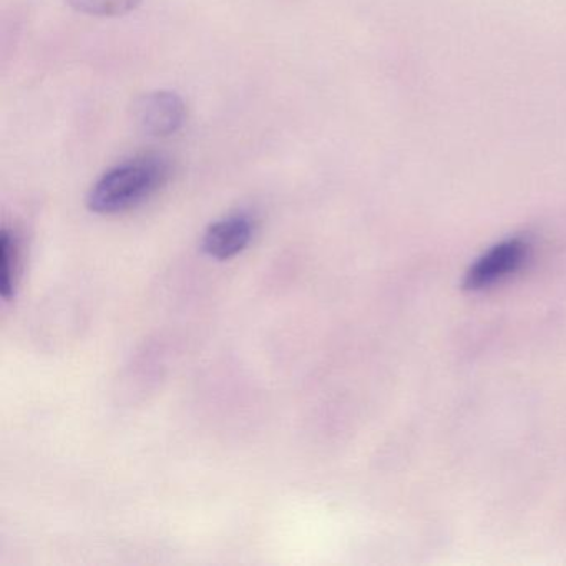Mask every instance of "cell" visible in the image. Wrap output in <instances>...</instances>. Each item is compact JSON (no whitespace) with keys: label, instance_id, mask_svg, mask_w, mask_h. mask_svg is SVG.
Returning a JSON list of instances; mask_svg holds the SVG:
<instances>
[{"label":"cell","instance_id":"6da1fadb","mask_svg":"<svg viewBox=\"0 0 566 566\" xmlns=\"http://www.w3.org/2000/svg\"><path fill=\"white\" fill-rule=\"evenodd\" d=\"M171 177V165L161 155H142L105 171L87 195L88 210L120 214L144 205Z\"/></svg>","mask_w":566,"mask_h":566},{"label":"cell","instance_id":"7a4b0ae2","mask_svg":"<svg viewBox=\"0 0 566 566\" xmlns=\"http://www.w3.org/2000/svg\"><path fill=\"white\" fill-rule=\"evenodd\" d=\"M530 253H532V247L522 238H513L495 244L467 271L465 286L476 291L502 283L528 261Z\"/></svg>","mask_w":566,"mask_h":566},{"label":"cell","instance_id":"3957f363","mask_svg":"<svg viewBox=\"0 0 566 566\" xmlns=\"http://www.w3.org/2000/svg\"><path fill=\"white\" fill-rule=\"evenodd\" d=\"M135 122L148 137L167 138L177 134L187 120V105L170 91L150 92L135 104Z\"/></svg>","mask_w":566,"mask_h":566},{"label":"cell","instance_id":"277c9868","mask_svg":"<svg viewBox=\"0 0 566 566\" xmlns=\"http://www.w3.org/2000/svg\"><path fill=\"white\" fill-rule=\"evenodd\" d=\"M256 228V218L247 211L227 214L207 228L201 240V250L213 260H231L250 247Z\"/></svg>","mask_w":566,"mask_h":566},{"label":"cell","instance_id":"5b68a950","mask_svg":"<svg viewBox=\"0 0 566 566\" xmlns=\"http://www.w3.org/2000/svg\"><path fill=\"white\" fill-rule=\"evenodd\" d=\"M22 271V243L15 231L0 233V294L6 303L14 300Z\"/></svg>","mask_w":566,"mask_h":566},{"label":"cell","instance_id":"8992f818","mask_svg":"<svg viewBox=\"0 0 566 566\" xmlns=\"http://www.w3.org/2000/svg\"><path fill=\"white\" fill-rule=\"evenodd\" d=\"M69 4L75 11L94 18H120L135 11L142 0H69Z\"/></svg>","mask_w":566,"mask_h":566}]
</instances>
